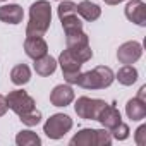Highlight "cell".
<instances>
[{"instance_id": "obj_25", "label": "cell", "mask_w": 146, "mask_h": 146, "mask_svg": "<svg viewBox=\"0 0 146 146\" xmlns=\"http://www.w3.org/2000/svg\"><path fill=\"white\" fill-rule=\"evenodd\" d=\"M62 23V28L64 31H74V29H83V23L79 19V16H70V17H65V19H60Z\"/></svg>"}, {"instance_id": "obj_10", "label": "cell", "mask_w": 146, "mask_h": 146, "mask_svg": "<svg viewBox=\"0 0 146 146\" xmlns=\"http://www.w3.org/2000/svg\"><path fill=\"white\" fill-rule=\"evenodd\" d=\"M24 52L29 58L36 60L48 53V45L43 40V36H26L24 40Z\"/></svg>"}, {"instance_id": "obj_15", "label": "cell", "mask_w": 146, "mask_h": 146, "mask_svg": "<svg viewBox=\"0 0 146 146\" xmlns=\"http://www.w3.org/2000/svg\"><path fill=\"white\" fill-rule=\"evenodd\" d=\"M57 65H58L57 60L46 53V55H43V57H40V58L35 60V72H36L38 76L46 78V76H52L53 72L57 70Z\"/></svg>"}, {"instance_id": "obj_30", "label": "cell", "mask_w": 146, "mask_h": 146, "mask_svg": "<svg viewBox=\"0 0 146 146\" xmlns=\"http://www.w3.org/2000/svg\"><path fill=\"white\" fill-rule=\"evenodd\" d=\"M0 2H5V0H0Z\"/></svg>"}, {"instance_id": "obj_14", "label": "cell", "mask_w": 146, "mask_h": 146, "mask_svg": "<svg viewBox=\"0 0 146 146\" xmlns=\"http://www.w3.org/2000/svg\"><path fill=\"white\" fill-rule=\"evenodd\" d=\"M125 113L127 117L132 120V122H137V120H143L146 117V102H141L139 98H131L127 103H125Z\"/></svg>"}, {"instance_id": "obj_17", "label": "cell", "mask_w": 146, "mask_h": 146, "mask_svg": "<svg viewBox=\"0 0 146 146\" xmlns=\"http://www.w3.org/2000/svg\"><path fill=\"white\" fill-rule=\"evenodd\" d=\"M65 43H67V48H84V46H90V36L83 29L67 31Z\"/></svg>"}, {"instance_id": "obj_23", "label": "cell", "mask_w": 146, "mask_h": 146, "mask_svg": "<svg viewBox=\"0 0 146 146\" xmlns=\"http://www.w3.org/2000/svg\"><path fill=\"white\" fill-rule=\"evenodd\" d=\"M19 119H21V122H23L24 125L33 127V125H38V124L41 122V112H40V110H36V108H33L31 112H28V113L21 115Z\"/></svg>"}, {"instance_id": "obj_20", "label": "cell", "mask_w": 146, "mask_h": 146, "mask_svg": "<svg viewBox=\"0 0 146 146\" xmlns=\"http://www.w3.org/2000/svg\"><path fill=\"white\" fill-rule=\"evenodd\" d=\"M16 144H17V146H40V144H41V137H40L36 132L26 129V131L17 132V136H16Z\"/></svg>"}, {"instance_id": "obj_18", "label": "cell", "mask_w": 146, "mask_h": 146, "mask_svg": "<svg viewBox=\"0 0 146 146\" xmlns=\"http://www.w3.org/2000/svg\"><path fill=\"white\" fill-rule=\"evenodd\" d=\"M29 79H31V69L26 64H19L11 70V81L16 86H24L29 83Z\"/></svg>"}, {"instance_id": "obj_6", "label": "cell", "mask_w": 146, "mask_h": 146, "mask_svg": "<svg viewBox=\"0 0 146 146\" xmlns=\"http://www.w3.org/2000/svg\"><path fill=\"white\" fill-rule=\"evenodd\" d=\"M5 100H7V107L17 117H21V115L31 112L33 108H36V103H35L33 96H29L24 90H14V91H11L5 96Z\"/></svg>"}, {"instance_id": "obj_27", "label": "cell", "mask_w": 146, "mask_h": 146, "mask_svg": "<svg viewBox=\"0 0 146 146\" xmlns=\"http://www.w3.org/2000/svg\"><path fill=\"white\" fill-rule=\"evenodd\" d=\"M7 110H9V107H7V100H5L4 95H0V117H4V115L7 113Z\"/></svg>"}, {"instance_id": "obj_29", "label": "cell", "mask_w": 146, "mask_h": 146, "mask_svg": "<svg viewBox=\"0 0 146 146\" xmlns=\"http://www.w3.org/2000/svg\"><path fill=\"white\" fill-rule=\"evenodd\" d=\"M103 2H105L107 5H119V4H122V2H127V0H103Z\"/></svg>"}, {"instance_id": "obj_8", "label": "cell", "mask_w": 146, "mask_h": 146, "mask_svg": "<svg viewBox=\"0 0 146 146\" xmlns=\"http://www.w3.org/2000/svg\"><path fill=\"white\" fill-rule=\"evenodd\" d=\"M124 14L131 23H134L141 28L146 26V4L143 0H127Z\"/></svg>"}, {"instance_id": "obj_4", "label": "cell", "mask_w": 146, "mask_h": 146, "mask_svg": "<svg viewBox=\"0 0 146 146\" xmlns=\"http://www.w3.org/2000/svg\"><path fill=\"white\" fill-rule=\"evenodd\" d=\"M74 125L72 119L65 113H53L46 119V122L43 124V132L46 134V137L50 139H62Z\"/></svg>"}, {"instance_id": "obj_19", "label": "cell", "mask_w": 146, "mask_h": 146, "mask_svg": "<svg viewBox=\"0 0 146 146\" xmlns=\"http://www.w3.org/2000/svg\"><path fill=\"white\" fill-rule=\"evenodd\" d=\"M70 146H95V129H81L69 141Z\"/></svg>"}, {"instance_id": "obj_12", "label": "cell", "mask_w": 146, "mask_h": 146, "mask_svg": "<svg viewBox=\"0 0 146 146\" xmlns=\"http://www.w3.org/2000/svg\"><path fill=\"white\" fill-rule=\"evenodd\" d=\"M98 122H100L105 129L110 131V129H113L117 124L122 122V115H120V112H119L117 107H113V105H107V107L103 108V112L100 113Z\"/></svg>"}, {"instance_id": "obj_2", "label": "cell", "mask_w": 146, "mask_h": 146, "mask_svg": "<svg viewBox=\"0 0 146 146\" xmlns=\"http://www.w3.org/2000/svg\"><path fill=\"white\" fill-rule=\"evenodd\" d=\"M113 79H115V74L110 67L98 65L88 72H81L78 86H81L84 90H105L113 83Z\"/></svg>"}, {"instance_id": "obj_7", "label": "cell", "mask_w": 146, "mask_h": 146, "mask_svg": "<svg viewBox=\"0 0 146 146\" xmlns=\"http://www.w3.org/2000/svg\"><path fill=\"white\" fill-rule=\"evenodd\" d=\"M143 55V45L139 41H125L117 50V60L120 64H136Z\"/></svg>"}, {"instance_id": "obj_5", "label": "cell", "mask_w": 146, "mask_h": 146, "mask_svg": "<svg viewBox=\"0 0 146 146\" xmlns=\"http://www.w3.org/2000/svg\"><path fill=\"white\" fill-rule=\"evenodd\" d=\"M108 103L105 100H98V98H90V96H79L74 110L78 113V117L84 119V120H98L100 113L103 112V108Z\"/></svg>"}, {"instance_id": "obj_24", "label": "cell", "mask_w": 146, "mask_h": 146, "mask_svg": "<svg viewBox=\"0 0 146 146\" xmlns=\"http://www.w3.org/2000/svg\"><path fill=\"white\" fill-rule=\"evenodd\" d=\"M129 125L125 122H120L117 124L113 129H110V134H112V139H117V141H125L129 137Z\"/></svg>"}, {"instance_id": "obj_9", "label": "cell", "mask_w": 146, "mask_h": 146, "mask_svg": "<svg viewBox=\"0 0 146 146\" xmlns=\"http://www.w3.org/2000/svg\"><path fill=\"white\" fill-rule=\"evenodd\" d=\"M74 102V90L70 84H57L50 93V103L53 107H67Z\"/></svg>"}, {"instance_id": "obj_26", "label": "cell", "mask_w": 146, "mask_h": 146, "mask_svg": "<svg viewBox=\"0 0 146 146\" xmlns=\"http://www.w3.org/2000/svg\"><path fill=\"white\" fill-rule=\"evenodd\" d=\"M134 141H136V144H137V146H144V144H146V125H144V124H143V125H139V127L136 129Z\"/></svg>"}, {"instance_id": "obj_13", "label": "cell", "mask_w": 146, "mask_h": 146, "mask_svg": "<svg viewBox=\"0 0 146 146\" xmlns=\"http://www.w3.org/2000/svg\"><path fill=\"white\" fill-rule=\"evenodd\" d=\"M78 16H81L84 21L93 23L96 19H100L102 16V9L98 4L91 2V0H83V2L78 4Z\"/></svg>"}, {"instance_id": "obj_22", "label": "cell", "mask_w": 146, "mask_h": 146, "mask_svg": "<svg viewBox=\"0 0 146 146\" xmlns=\"http://www.w3.org/2000/svg\"><path fill=\"white\" fill-rule=\"evenodd\" d=\"M112 144V134L108 129H95V146H110Z\"/></svg>"}, {"instance_id": "obj_3", "label": "cell", "mask_w": 146, "mask_h": 146, "mask_svg": "<svg viewBox=\"0 0 146 146\" xmlns=\"http://www.w3.org/2000/svg\"><path fill=\"white\" fill-rule=\"evenodd\" d=\"M57 64L60 65L62 69V74H64V79L67 84H78L79 78H81V67H83V62L74 55V52L65 48L60 55H58V60Z\"/></svg>"}, {"instance_id": "obj_28", "label": "cell", "mask_w": 146, "mask_h": 146, "mask_svg": "<svg viewBox=\"0 0 146 146\" xmlns=\"http://www.w3.org/2000/svg\"><path fill=\"white\" fill-rule=\"evenodd\" d=\"M136 98H139L141 102H146V84H143L141 88H139V91H137V96Z\"/></svg>"}, {"instance_id": "obj_31", "label": "cell", "mask_w": 146, "mask_h": 146, "mask_svg": "<svg viewBox=\"0 0 146 146\" xmlns=\"http://www.w3.org/2000/svg\"><path fill=\"white\" fill-rule=\"evenodd\" d=\"M57 2H60V0H57Z\"/></svg>"}, {"instance_id": "obj_16", "label": "cell", "mask_w": 146, "mask_h": 146, "mask_svg": "<svg viewBox=\"0 0 146 146\" xmlns=\"http://www.w3.org/2000/svg\"><path fill=\"white\" fill-rule=\"evenodd\" d=\"M139 74H137V69L132 64H124L115 74V79L122 84V86H132L137 81Z\"/></svg>"}, {"instance_id": "obj_11", "label": "cell", "mask_w": 146, "mask_h": 146, "mask_svg": "<svg viewBox=\"0 0 146 146\" xmlns=\"http://www.w3.org/2000/svg\"><path fill=\"white\" fill-rule=\"evenodd\" d=\"M24 19V11L17 4H7L0 7V21L5 24H21Z\"/></svg>"}, {"instance_id": "obj_1", "label": "cell", "mask_w": 146, "mask_h": 146, "mask_svg": "<svg viewBox=\"0 0 146 146\" xmlns=\"http://www.w3.org/2000/svg\"><path fill=\"white\" fill-rule=\"evenodd\" d=\"M52 23V5L48 0H36L29 7V23L26 36H43Z\"/></svg>"}, {"instance_id": "obj_21", "label": "cell", "mask_w": 146, "mask_h": 146, "mask_svg": "<svg viewBox=\"0 0 146 146\" xmlns=\"http://www.w3.org/2000/svg\"><path fill=\"white\" fill-rule=\"evenodd\" d=\"M57 14H58V19L78 16V4L70 2V0H60V4L57 7Z\"/></svg>"}]
</instances>
